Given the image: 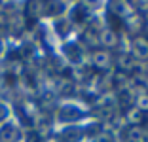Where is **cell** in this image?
Instances as JSON below:
<instances>
[{"label": "cell", "instance_id": "6da1fadb", "mask_svg": "<svg viewBox=\"0 0 148 142\" xmlns=\"http://www.w3.org/2000/svg\"><path fill=\"white\" fill-rule=\"evenodd\" d=\"M4 116H6V110H4V106L0 104V117H4Z\"/></svg>", "mask_w": 148, "mask_h": 142}]
</instances>
